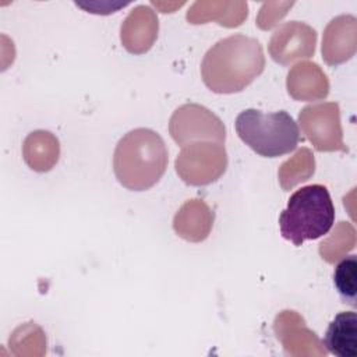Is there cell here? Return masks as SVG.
I'll return each mask as SVG.
<instances>
[{"instance_id":"4","label":"cell","mask_w":357,"mask_h":357,"mask_svg":"<svg viewBox=\"0 0 357 357\" xmlns=\"http://www.w3.org/2000/svg\"><path fill=\"white\" fill-rule=\"evenodd\" d=\"M236 132L255 153L278 158L297 148L300 130L294 119L284 110L262 113L245 109L236 119Z\"/></svg>"},{"instance_id":"7","label":"cell","mask_w":357,"mask_h":357,"mask_svg":"<svg viewBox=\"0 0 357 357\" xmlns=\"http://www.w3.org/2000/svg\"><path fill=\"white\" fill-rule=\"evenodd\" d=\"M357 257H344L335 268L333 283L343 303L356 307L357 294Z\"/></svg>"},{"instance_id":"3","label":"cell","mask_w":357,"mask_h":357,"mask_svg":"<svg viewBox=\"0 0 357 357\" xmlns=\"http://www.w3.org/2000/svg\"><path fill=\"white\" fill-rule=\"evenodd\" d=\"M333 223L335 206L328 188L322 184L305 185L293 192L279 216L283 238L294 245L328 234Z\"/></svg>"},{"instance_id":"2","label":"cell","mask_w":357,"mask_h":357,"mask_svg":"<svg viewBox=\"0 0 357 357\" xmlns=\"http://www.w3.org/2000/svg\"><path fill=\"white\" fill-rule=\"evenodd\" d=\"M166 167L167 149L162 137L153 130H131L116 145L113 170L119 183L131 191L153 187Z\"/></svg>"},{"instance_id":"5","label":"cell","mask_w":357,"mask_h":357,"mask_svg":"<svg viewBox=\"0 0 357 357\" xmlns=\"http://www.w3.org/2000/svg\"><path fill=\"white\" fill-rule=\"evenodd\" d=\"M317 40V32L298 21H291L284 25H282L279 29L275 31L271 43H269V52L271 57L283 66H287L298 59L311 57L314 53L296 46L304 45V46H312L315 47Z\"/></svg>"},{"instance_id":"1","label":"cell","mask_w":357,"mask_h":357,"mask_svg":"<svg viewBox=\"0 0 357 357\" xmlns=\"http://www.w3.org/2000/svg\"><path fill=\"white\" fill-rule=\"evenodd\" d=\"M265 67L262 45L241 33L218 40L204 56V84L216 93H234L248 86Z\"/></svg>"},{"instance_id":"6","label":"cell","mask_w":357,"mask_h":357,"mask_svg":"<svg viewBox=\"0 0 357 357\" xmlns=\"http://www.w3.org/2000/svg\"><path fill=\"white\" fill-rule=\"evenodd\" d=\"M324 344L337 357L357 356V317L354 311L339 312L329 324Z\"/></svg>"}]
</instances>
